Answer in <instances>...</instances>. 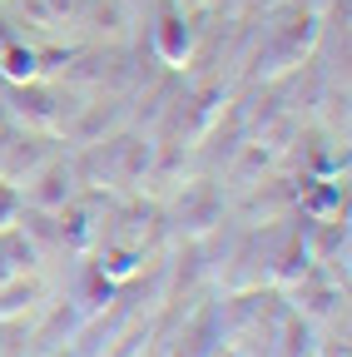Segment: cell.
Masks as SVG:
<instances>
[{"label": "cell", "mask_w": 352, "mask_h": 357, "mask_svg": "<svg viewBox=\"0 0 352 357\" xmlns=\"http://www.w3.org/2000/svg\"><path fill=\"white\" fill-rule=\"evenodd\" d=\"M6 75H10V79H30V75H35V50L10 45V50H6Z\"/></svg>", "instance_id": "1"}, {"label": "cell", "mask_w": 352, "mask_h": 357, "mask_svg": "<svg viewBox=\"0 0 352 357\" xmlns=\"http://www.w3.org/2000/svg\"><path fill=\"white\" fill-rule=\"evenodd\" d=\"M189 50V30H179V20H164V55Z\"/></svg>", "instance_id": "2"}]
</instances>
